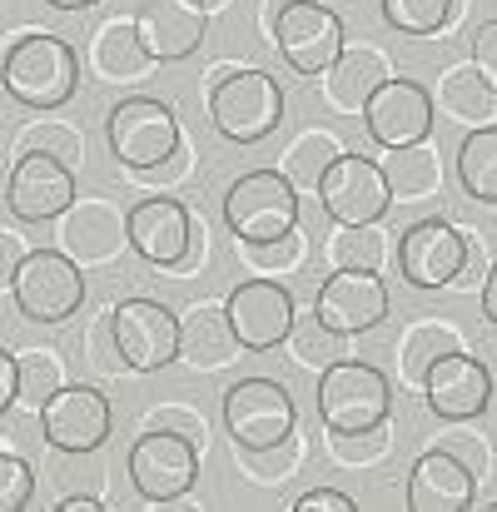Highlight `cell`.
<instances>
[{
  "label": "cell",
  "mask_w": 497,
  "mask_h": 512,
  "mask_svg": "<svg viewBox=\"0 0 497 512\" xmlns=\"http://www.w3.org/2000/svg\"><path fill=\"white\" fill-rule=\"evenodd\" d=\"M0 85L25 110H60L80 85V55L65 35L30 30L0 55Z\"/></svg>",
  "instance_id": "cell-1"
},
{
  "label": "cell",
  "mask_w": 497,
  "mask_h": 512,
  "mask_svg": "<svg viewBox=\"0 0 497 512\" xmlns=\"http://www.w3.org/2000/svg\"><path fill=\"white\" fill-rule=\"evenodd\" d=\"M209 125L234 145H259L284 125V90L269 70H219L209 85Z\"/></svg>",
  "instance_id": "cell-2"
},
{
  "label": "cell",
  "mask_w": 497,
  "mask_h": 512,
  "mask_svg": "<svg viewBox=\"0 0 497 512\" xmlns=\"http://www.w3.org/2000/svg\"><path fill=\"white\" fill-rule=\"evenodd\" d=\"M264 30L299 75H324L343 50V20L324 0H264Z\"/></svg>",
  "instance_id": "cell-3"
},
{
  "label": "cell",
  "mask_w": 497,
  "mask_h": 512,
  "mask_svg": "<svg viewBox=\"0 0 497 512\" xmlns=\"http://www.w3.org/2000/svg\"><path fill=\"white\" fill-rule=\"evenodd\" d=\"M10 294L30 324H65L85 304V274L65 249H25Z\"/></svg>",
  "instance_id": "cell-4"
},
{
  "label": "cell",
  "mask_w": 497,
  "mask_h": 512,
  "mask_svg": "<svg viewBox=\"0 0 497 512\" xmlns=\"http://www.w3.org/2000/svg\"><path fill=\"white\" fill-rule=\"evenodd\" d=\"M179 140L184 135H179L174 110H169L165 100H155V95H130L105 120V145H110V155L130 174L165 165L169 155L179 150Z\"/></svg>",
  "instance_id": "cell-5"
},
{
  "label": "cell",
  "mask_w": 497,
  "mask_h": 512,
  "mask_svg": "<svg viewBox=\"0 0 497 512\" xmlns=\"http://www.w3.org/2000/svg\"><path fill=\"white\" fill-rule=\"evenodd\" d=\"M224 224L234 239H279L299 229V189L279 170L239 174L224 194Z\"/></svg>",
  "instance_id": "cell-6"
},
{
  "label": "cell",
  "mask_w": 497,
  "mask_h": 512,
  "mask_svg": "<svg viewBox=\"0 0 497 512\" xmlns=\"http://www.w3.org/2000/svg\"><path fill=\"white\" fill-rule=\"evenodd\" d=\"M388 408H393V388L373 363L333 358L319 373V418H324V428H338V433L373 428V423H388Z\"/></svg>",
  "instance_id": "cell-7"
},
{
  "label": "cell",
  "mask_w": 497,
  "mask_h": 512,
  "mask_svg": "<svg viewBox=\"0 0 497 512\" xmlns=\"http://www.w3.org/2000/svg\"><path fill=\"white\" fill-rule=\"evenodd\" d=\"M125 473L145 503H174L199 483V448L174 428H145L130 448Z\"/></svg>",
  "instance_id": "cell-8"
},
{
  "label": "cell",
  "mask_w": 497,
  "mask_h": 512,
  "mask_svg": "<svg viewBox=\"0 0 497 512\" xmlns=\"http://www.w3.org/2000/svg\"><path fill=\"white\" fill-rule=\"evenodd\" d=\"M299 423L294 413V393L279 378H239L224 393V428L234 438V448H264L289 438Z\"/></svg>",
  "instance_id": "cell-9"
},
{
  "label": "cell",
  "mask_w": 497,
  "mask_h": 512,
  "mask_svg": "<svg viewBox=\"0 0 497 512\" xmlns=\"http://www.w3.org/2000/svg\"><path fill=\"white\" fill-rule=\"evenodd\" d=\"M110 428H115V408L90 383H65L40 408V433L60 453H90V448L100 453L110 443Z\"/></svg>",
  "instance_id": "cell-10"
},
{
  "label": "cell",
  "mask_w": 497,
  "mask_h": 512,
  "mask_svg": "<svg viewBox=\"0 0 497 512\" xmlns=\"http://www.w3.org/2000/svg\"><path fill=\"white\" fill-rule=\"evenodd\" d=\"M224 314H229V329H234L239 348L264 353V348H279L289 339L299 304H294L289 284H279L274 274H254V279L234 284V294L224 299Z\"/></svg>",
  "instance_id": "cell-11"
},
{
  "label": "cell",
  "mask_w": 497,
  "mask_h": 512,
  "mask_svg": "<svg viewBox=\"0 0 497 512\" xmlns=\"http://www.w3.org/2000/svg\"><path fill=\"white\" fill-rule=\"evenodd\" d=\"M55 249H65L80 269L95 264H115L120 249H130V229H125V209L105 194H75V204L55 219Z\"/></svg>",
  "instance_id": "cell-12"
},
{
  "label": "cell",
  "mask_w": 497,
  "mask_h": 512,
  "mask_svg": "<svg viewBox=\"0 0 497 512\" xmlns=\"http://www.w3.org/2000/svg\"><path fill=\"white\" fill-rule=\"evenodd\" d=\"M110 334L120 343L125 368L160 373L179 358V314H169L160 299H125L110 309Z\"/></svg>",
  "instance_id": "cell-13"
},
{
  "label": "cell",
  "mask_w": 497,
  "mask_h": 512,
  "mask_svg": "<svg viewBox=\"0 0 497 512\" xmlns=\"http://www.w3.org/2000/svg\"><path fill=\"white\" fill-rule=\"evenodd\" d=\"M314 194L333 224H378L393 204L388 179L378 170V160H368V155H338Z\"/></svg>",
  "instance_id": "cell-14"
},
{
  "label": "cell",
  "mask_w": 497,
  "mask_h": 512,
  "mask_svg": "<svg viewBox=\"0 0 497 512\" xmlns=\"http://www.w3.org/2000/svg\"><path fill=\"white\" fill-rule=\"evenodd\" d=\"M75 204V170L60 165L55 155H15V170L5 179V209L20 224H50Z\"/></svg>",
  "instance_id": "cell-15"
},
{
  "label": "cell",
  "mask_w": 497,
  "mask_h": 512,
  "mask_svg": "<svg viewBox=\"0 0 497 512\" xmlns=\"http://www.w3.org/2000/svg\"><path fill=\"white\" fill-rule=\"evenodd\" d=\"M363 130L373 135V145L393 150V145H413L433 135V95L408 80V75H388L368 105H363Z\"/></svg>",
  "instance_id": "cell-16"
},
{
  "label": "cell",
  "mask_w": 497,
  "mask_h": 512,
  "mask_svg": "<svg viewBox=\"0 0 497 512\" xmlns=\"http://www.w3.org/2000/svg\"><path fill=\"white\" fill-rule=\"evenodd\" d=\"M314 314L329 324L333 334L358 339L368 329H378L388 319V284L373 269H333L329 279L319 284Z\"/></svg>",
  "instance_id": "cell-17"
},
{
  "label": "cell",
  "mask_w": 497,
  "mask_h": 512,
  "mask_svg": "<svg viewBox=\"0 0 497 512\" xmlns=\"http://www.w3.org/2000/svg\"><path fill=\"white\" fill-rule=\"evenodd\" d=\"M125 229H130V249L155 264L174 269L189 254V234H194V214L184 209V199L174 194H145L140 204L125 209Z\"/></svg>",
  "instance_id": "cell-18"
},
{
  "label": "cell",
  "mask_w": 497,
  "mask_h": 512,
  "mask_svg": "<svg viewBox=\"0 0 497 512\" xmlns=\"http://www.w3.org/2000/svg\"><path fill=\"white\" fill-rule=\"evenodd\" d=\"M423 398H428V408H433L438 418L468 423V418H478V413L493 403V373H488V363L473 358L468 348H453V353H443V358L428 368Z\"/></svg>",
  "instance_id": "cell-19"
},
{
  "label": "cell",
  "mask_w": 497,
  "mask_h": 512,
  "mask_svg": "<svg viewBox=\"0 0 497 512\" xmlns=\"http://www.w3.org/2000/svg\"><path fill=\"white\" fill-rule=\"evenodd\" d=\"M463 249H468L463 229H453L448 219H418L398 239V274L413 289H448L463 264Z\"/></svg>",
  "instance_id": "cell-20"
},
{
  "label": "cell",
  "mask_w": 497,
  "mask_h": 512,
  "mask_svg": "<svg viewBox=\"0 0 497 512\" xmlns=\"http://www.w3.org/2000/svg\"><path fill=\"white\" fill-rule=\"evenodd\" d=\"M473 503H478V473L448 448H433L408 468V508L413 512H468Z\"/></svg>",
  "instance_id": "cell-21"
},
{
  "label": "cell",
  "mask_w": 497,
  "mask_h": 512,
  "mask_svg": "<svg viewBox=\"0 0 497 512\" xmlns=\"http://www.w3.org/2000/svg\"><path fill=\"white\" fill-rule=\"evenodd\" d=\"M135 30L150 60H189L209 35V15L189 0H145L135 10Z\"/></svg>",
  "instance_id": "cell-22"
},
{
  "label": "cell",
  "mask_w": 497,
  "mask_h": 512,
  "mask_svg": "<svg viewBox=\"0 0 497 512\" xmlns=\"http://www.w3.org/2000/svg\"><path fill=\"white\" fill-rule=\"evenodd\" d=\"M388 75H393V70H388V55H383L378 45H368V40L348 45V40H343V50L333 55V65L319 80H324V100H329L338 115H363L368 95H373Z\"/></svg>",
  "instance_id": "cell-23"
},
{
  "label": "cell",
  "mask_w": 497,
  "mask_h": 512,
  "mask_svg": "<svg viewBox=\"0 0 497 512\" xmlns=\"http://www.w3.org/2000/svg\"><path fill=\"white\" fill-rule=\"evenodd\" d=\"M234 358H239V339L229 329L224 304H194V309L179 314V363L214 373Z\"/></svg>",
  "instance_id": "cell-24"
},
{
  "label": "cell",
  "mask_w": 497,
  "mask_h": 512,
  "mask_svg": "<svg viewBox=\"0 0 497 512\" xmlns=\"http://www.w3.org/2000/svg\"><path fill=\"white\" fill-rule=\"evenodd\" d=\"M378 170L388 179V194L393 204H408V199H428L443 189V160H438V145L433 140H413V145H393Z\"/></svg>",
  "instance_id": "cell-25"
},
{
  "label": "cell",
  "mask_w": 497,
  "mask_h": 512,
  "mask_svg": "<svg viewBox=\"0 0 497 512\" xmlns=\"http://www.w3.org/2000/svg\"><path fill=\"white\" fill-rule=\"evenodd\" d=\"M433 110H443L448 120L458 125H493L497 120V90L478 75V65H453L443 70L438 80V95H433Z\"/></svg>",
  "instance_id": "cell-26"
},
{
  "label": "cell",
  "mask_w": 497,
  "mask_h": 512,
  "mask_svg": "<svg viewBox=\"0 0 497 512\" xmlns=\"http://www.w3.org/2000/svg\"><path fill=\"white\" fill-rule=\"evenodd\" d=\"M453 348H463V329L458 324H448V319H413L403 343H398V378H403V388H423L428 368L443 353H453Z\"/></svg>",
  "instance_id": "cell-27"
},
{
  "label": "cell",
  "mask_w": 497,
  "mask_h": 512,
  "mask_svg": "<svg viewBox=\"0 0 497 512\" xmlns=\"http://www.w3.org/2000/svg\"><path fill=\"white\" fill-rule=\"evenodd\" d=\"M90 65H95V75H105V80H135V75L150 65V55H145V45H140V30H135V15H130V20L115 15V20H105V25L95 30V40H90Z\"/></svg>",
  "instance_id": "cell-28"
},
{
  "label": "cell",
  "mask_w": 497,
  "mask_h": 512,
  "mask_svg": "<svg viewBox=\"0 0 497 512\" xmlns=\"http://www.w3.org/2000/svg\"><path fill=\"white\" fill-rule=\"evenodd\" d=\"M458 184L468 189V199L497 204V120L493 125H473L458 145Z\"/></svg>",
  "instance_id": "cell-29"
},
{
  "label": "cell",
  "mask_w": 497,
  "mask_h": 512,
  "mask_svg": "<svg viewBox=\"0 0 497 512\" xmlns=\"http://www.w3.org/2000/svg\"><path fill=\"white\" fill-rule=\"evenodd\" d=\"M55 388H65L60 348H25V353H15V408L40 413Z\"/></svg>",
  "instance_id": "cell-30"
},
{
  "label": "cell",
  "mask_w": 497,
  "mask_h": 512,
  "mask_svg": "<svg viewBox=\"0 0 497 512\" xmlns=\"http://www.w3.org/2000/svg\"><path fill=\"white\" fill-rule=\"evenodd\" d=\"M338 155H343V150H338V140H333L329 130H304V135L279 155V174H284L299 194H314L324 170H329Z\"/></svg>",
  "instance_id": "cell-31"
},
{
  "label": "cell",
  "mask_w": 497,
  "mask_h": 512,
  "mask_svg": "<svg viewBox=\"0 0 497 512\" xmlns=\"http://www.w3.org/2000/svg\"><path fill=\"white\" fill-rule=\"evenodd\" d=\"M333 269H383L388 259V234L378 224H333V234L324 239Z\"/></svg>",
  "instance_id": "cell-32"
},
{
  "label": "cell",
  "mask_w": 497,
  "mask_h": 512,
  "mask_svg": "<svg viewBox=\"0 0 497 512\" xmlns=\"http://www.w3.org/2000/svg\"><path fill=\"white\" fill-rule=\"evenodd\" d=\"M234 463H239V473H244L254 488H279V483H289V478L299 473L304 443L289 433V438L264 443V448H234Z\"/></svg>",
  "instance_id": "cell-33"
},
{
  "label": "cell",
  "mask_w": 497,
  "mask_h": 512,
  "mask_svg": "<svg viewBox=\"0 0 497 512\" xmlns=\"http://www.w3.org/2000/svg\"><path fill=\"white\" fill-rule=\"evenodd\" d=\"M284 343H289L294 363H299V368H314V373H324L333 358H343V334H333L314 309H309V314H294Z\"/></svg>",
  "instance_id": "cell-34"
},
{
  "label": "cell",
  "mask_w": 497,
  "mask_h": 512,
  "mask_svg": "<svg viewBox=\"0 0 497 512\" xmlns=\"http://www.w3.org/2000/svg\"><path fill=\"white\" fill-rule=\"evenodd\" d=\"M30 150L55 155V160L70 165V170L85 165V140H80V130L65 125V120H35V125H25L20 140H15V155H30Z\"/></svg>",
  "instance_id": "cell-35"
},
{
  "label": "cell",
  "mask_w": 497,
  "mask_h": 512,
  "mask_svg": "<svg viewBox=\"0 0 497 512\" xmlns=\"http://www.w3.org/2000/svg\"><path fill=\"white\" fill-rule=\"evenodd\" d=\"M324 443H329V458L343 468H373L388 458L393 438H388V423H373V428H353V433H338L324 428Z\"/></svg>",
  "instance_id": "cell-36"
},
{
  "label": "cell",
  "mask_w": 497,
  "mask_h": 512,
  "mask_svg": "<svg viewBox=\"0 0 497 512\" xmlns=\"http://www.w3.org/2000/svg\"><path fill=\"white\" fill-rule=\"evenodd\" d=\"M239 259L254 269V274H294L304 264V234L289 229L279 239H239Z\"/></svg>",
  "instance_id": "cell-37"
},
{
  "label": "cell",
  "mask_w": 497,
  "mask_h": 512,
  "mask_svg": "<svg viewBox=\"0 0 497 512\" xmlns=\"http://www.w3.org/2000/svg\"><path fill=\"white\" fill-rule=\"evenodd\" d=\"M398 35H438L453 20V0H378Z\"/></svg>",
  "instance_id": "cell-38"
},
{
  "label": "cell",
  "mask_w": 497,
  "mask_h": 512,
  "mask_svg": "<svg viewBox=\"0 0 497 512\" xmlns=\"http://www.w3.org/2000/svg\"><path fill=\"white\" fill-rule=\"evenodd\" d=\"M30 498H35V468L20 453L0 448V512L30 508Z\"/></svg>",
  "instance_id": "cell-39"
},
{
  "label": "cell",
  "mask_w": 497,
  "mask_h": 512,
  "mask_svg": "<svg viewBox=\"0 0 497 512\" xmlns=\"http://www.w3.org/2000/svg\"><path fill=\"white\" fill-rule=\"evenodd\" d=\"M85 363L100 373V378H120L125 373V358H120V343H115V334H110V314L85 334Z\"/></svg>",
  "instance_id": "cell-40"
},
{
  "label": "cell",
  "mask_w": 497,
  "mask_h": 512,
  "mask_svg": "<svg viewBox=\"0 0 497 512\" xmlns=\"http://www.w3.org/2000/svg\"><path fill=\"white\" fill-rule=\"evenodd\" d=\"M50 473L60 478V488H65V493H90V488L100 483L95 448H90V453H60V448H55V468H50Z\"/></svg>",
  "instance_id": "cell-41"
},
{
  "label": "cell",
  "mask_w": 497,
  "mask_h": 512,
  "mask_svg": "<svg viewBox=\"0 0 497 512\" xmlns=\"http://www.w3.org/2000/svg\"><path fill=\"white\" fill-rule=\"evenodd\" d=\"M150 428H174V433H184L199 453H204V443H209V428H204V418L194 413V408H184V403H165L155 418H150Z\"/></svg>",
  "instance_id": "cell-42"
},
{
  "label": "cell",
  "mask_w": 497,
  "mask_h": 512,
  "mask_svg": "<svg viewBox=\"0 0 497 512\" xmlns=\"http://www.w3.org/2000/svg\"><path fill=\"white\" fill-rule=\"evenodd\" d=\"M463 239H468V249H463V264H458V274H453L448 289H478L483 274H488V244H483V234H463Z\"/></svg>",
  "instance_id": "cell-43"
},
{
  "label": "cell",
  "mask_w": 497,
  "mask_h": 512,
  "mask_svg": "<svg viewBox=\"0 0 497 512\" xmlns=\"http://www.w3.org/2000/svg\"><path fill=\"white\" fill-rule=\"evenodd\" d=\"M468 50H473V65H478V75H483V80H488V85L497 90V20H483V25L473 30Z\"/></svg>",
  "instance_id": "cell-44"
},
{
  "label": "cell",
  "mask_w": 497,
  "mask_h": 512,
  "mask_svg": "<svg viewBox=\"0 0 497 512\" xmlns=\"http://www.w3.org/2000/svg\"><path fill=\"white\" fill-rule=\"evenodd\" d=\"M20 259H25V239H20L15 229H0V294L15 284V269H20Z\"/></svg>",
  "instance_id": "cell-45"
},
{
  "label": "cell",
  "mask_w": 497,
  "mask_h": 512,
  "mask_svg": "<svg viewBox=\"0 0 497 512\" xmlns=\"http://www.w3.org/2000/svg\"><path fill=\"white\" fill-rule=\"evenodd\" d=\"M438 448H448L453 458H463L478 478L488 473V448H483V438H438Z\"/></svg>",
  "instance_id": "cell-46"
},
{
  "label": "cell",
  "mask_w": 497,
  "mask_h": 512,
  "mask_svg": "<svg viewBox=\"0 0 497 512\" xmlns=\"http://www.w3.org/2000/svg\"><path fill=\"white\" fill-rule=\"evenodd\" d=\"M294 512H353V498L338 493V488H314L294 503Z\"/></svg>",
  "instance_id": "cell-47"
},
{
  "label": "cell",
  "mask_w": 497,
  "mask_h": 512,
  "mask_svg": "<svg viewBox=\"0 0 497 512\" xmlns=\"http://www.w3.org/2000/svg\"><path fill=\"white\" fill-rule=\"evenodd\" d=\"M15 408V353L0 348V418Z\"/></svg>",
  "instance_id": "cell-48"
},
{
  "label": "cell",
  "mask_w": 497,
  "mask_h": 512,
  "mask_svg": "<svg viewBox=\"0 0 497 512\" xmlns=\"http://www.w3.org/2000/svg\"><path fill=\"white\" fill-rule=\"evenodd\" d=\"M60 512H105V498H95V493H65Z\"/></svg>",
  "instance_id": "cell-49"
},
{
  "label": "cell",
  "mask_w": 497,
  "mask_h": 512,
  "mask_svg": "<svg viewBox=\"0 0 497 512\" xmlns=\"http://www.w3.org/2000/svg\"><path fill=\"white\" fill-rule=\"evenodd\" d=\"M483 314L497 324V259L488 264V274H483Z\"/></svg>",
  "instance_id": "cell-50"
},
{
  "label": "cell",
  "mask_w": 497,
  "mask_h": 512,
  "mask_svg": "<svg viewBox=\"0 0 497 512\" xmlns=\"http://www.w3.org/2000/svg\"><path fill=\"white\" fill-rule=\"evenodd\" d=\"M50 10H85V5H95V0H45Z\"/></svg>",
  "instance_id": "cell-51"
},
{
  "label": "cell",
  "mask_w": 497,
  "mask_h": 512,
  "mask_svg": "<svg viewBox=\"0 0 497 512\" xmlns=\"http://www.w3.org/2000/svg\"><path fill=\"white\" fill-rule=\"evenodd\" d=\"M189 5H194V10H204V15H209V10H219V5H224V0H189Z\"/></svg>",
  "instance_id": "cell-52"
},
{
  "label": "cell",
  "mask_w": 497,
  "mask_h": 512,
  "mask_svg": "<svg viewBox=\"0 0 497 512\" xmlns=\"http://www.w3.org/2000/svg\"><path fill=\"white\" fill-rule=\"evenodd\" d=\"M493 512H497V503H493Z\"/></svg>",
  "instance_id": "cell-53"
}]
</instances>
